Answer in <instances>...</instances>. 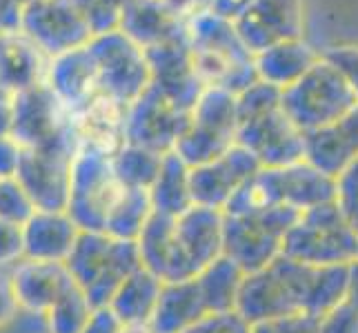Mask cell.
<instances>
[{
	"mask_svg": "<svg viewBox=\"0 0 358 333\" xmlns=\"http://www.w3.org/2000/svg\"><path fill=\"white\" fill-rule=\"evenodd\" d=\"M350 267H307L278 256L267 267L245 274L236 311L250 325L292 313L323 316L345 300Z\"/></svg>",
	"mask_w": 358,
	"mask_h": 333,
	"instance_id": "6da1fadb",
	"label": "cell"
},
{
	"mask_svg": "<svg viewBox=\"0 0 358 333\" xmlns=\"http://www.w3.org/2000/svg\"><path fill=\"white\" fill-rule=\"evenodd\" d=\"M185 40L203 87H218L238 96L258 80L254 56L241 43L234 22L203 11L185 22Z\"/></svg>",
	"mask_w": 358,
	"mask_h": 333,
	"instance_id": "7a4b0ae2",
	"label": "cell"
},
{
	"mask_svg": "<svg viewBox=\"0 0 358 333\" xmlns=\"http://www.w3.org/2000/svg\"><path fill=\"white\" fill-rule=\"evenodd\" d=\"M65 265L73 285L98 309L107 306L120 282L141 267V258L134 240H118L103 231H80Z\"/></svg>",
	"mask_w": 358,
	"mask_h": 333,
	"instance_id": "3957f363",
	"label": "cell"
},
{
	"mask_svg": "<svg viewBox=\"0 0 358 333\" xmlns=\"http://www.w3.org/2000/svg\"><path fill=\"white\" fill-rule=\"evenodd\" d=\"M282 256L307 267H350L358 260V231L334 202L305 209L285 233Z\"/></svg>",
	"mask_w": 358,
	"mask_h": 333,
	"instance_id": "277c9868",
	"label": "cell"
},
{
	"mask_svg": "<svg viewBox=\"0 0 358 333\" xmlns=\"http://www.w3.org/2000/svg\"><path fill=\"white\" fill-rule=\"evenodd\" d=\"M356 103L350 84L325 58H318L299 80L280 91V109L303 133L331 125Z\"/></svg>",
	"mask_w": 358,
	"mask_h": 333,
	"instance_id": "5b68a950",
	"label": "cell"
},
{
	"mask_svg": "<svg viewBox=\"0 0 358 333\" xmlns=\"http://www.w3.org/2000/svg\"><path fill=\"white\" fill-rule=\"evenodd\" d=\"M294 209L267 207L247 216H225L223 256L236 262L243 274L274 262L282 253V240L296 220Z\"/></svg>",
	"mask_w": 358,
	"mask_h": 333,
	"instance_id": "8992f818",
	"label": "cell"
},
{
	"mask_svg": "<svg viewBox=\"0 0 358 333\" xmlns=\"http://www.w3.org/2000/svg\"><path fill=\"white\" fill-rule=\"evenodd\" d=\"M125 184L114 174L112 156L78 147L71 158L69 200L65 212L80 231H103L109 209Z\"/></svg>",
	"mask_w": 358,
	"mask_h": 333,
	"instance_id": "52a82bcc",
	"label": "cell"
},
{
	"mask_svg": "<svg viewBox=\"0 0 358 333\" xmlns=\"http://www.w3.org/2000/svg\"><path fill=\"white\" fill-rule=\"evenodd\" d=\"M87 47L98 69L101 91L114 96L116 101L131 105L152 84L145 49L120 29L94 36Z\"/></svg>",
	"mask_w": 358,
	"mask_h": 333,
	"instance_id": "ba28073f",
	"label": "cell"
},
{
	"mask_svg": "<svg viewBox=\"0 0 358 333\" xmlns=\"http://www.w3.org/2000/svg\"><path fill=\"white\" fill-rule=\"evenodd\" d=\"M76 149V135H67L41 149H22L16 180L36 209H47V212L67 209L71 158Z\"/></svg>",
	"mask_w": 358,
	"mask_h": 333,
	"instance_id": "9c48e42d",
	"label": "cell"
},
{
	"mask_svg": "<svg viewBox=\"0 0 358 333\" xmlns=\"http://www.w3.org/2000/svg\"><path fill=\"white\" fill-rule=\"evenodd\" d=\"M18 29L52 60L94 38L73 0H36L20 9Z\"/></svg>",
	"mask_w": 358,
	"mask_h": 333,
	"instance_id": "30bf717a",
	"label": "cell"
},
{
	"mask_svg": "<svg viewBox=\"0 0 358 333\" xmlns=\"http://www.w3.org/2000/svg\"><path fill=\"white\" fill-rule=\"evenodd\" d=\"M252 180L265 209L287 207L301 214L305 209L334 202V178L318 171L307 160L285 167H261Z\"/></svg>",
	"mask_w": 358,
	"mask_h": 333,
	"instance_id": "8fae6325",
	"label": "cell"
},
{
	"mask_svg": "<svg viewBox=\"0 0 358 333\" xmlns=\"http://www.w3.org/2000/svg\"><path fill=\"white\" fill-rule=\"evenodd\" d=\"M11 138L22 149H41L73 135L71 114L45 82L11 96Z\"/></svg>",
	"mask_w": 358,
	"mask_h": 333,
	"instance_id": "7c38bea8",
	"label": "cell"
},
{
	"mask_svg": "<svg viewBox=\"0 0 358 333\" xmlns=\"http://www.w3.org/2000/svg\"><path fill=\"white\" fill-rule=\"evenodd\" d=\"M236 145L250 151L263 169L299 163L305 156L303 131L278 107L238 120Z\"/></svg>",
	"mask_w": 358,
	"mask_h": 333,
	"instance_id": "4fadbf2b",
	"label": "cell"
},
{
	"mask_svg": "<svg viewBox=\"0 0 358 333\" xmlns=\"http://www.w3.org/2000/svg\"><path fill=\"white\" fill-rule=\"evenodd\" d=\"M189 114L180 111L150 84L127 107L125 116V142L138 145L156 154L174 149L178 135L187 129Z\"/></svg>",
	"mask_w": 358,
	"mask_h": 333,
	"instance_id": "5bb4252c",
	"label": "cell"
},
{
	"mask_svg": "<svg viewBox=\"0 0 358 333\" xmlns=\"http://www.w3.org/2000/svg\"><path fill=\"white\" fill-rule=\"evenodd\" d=\"M234 29L252 56L276 43L305 38V3L303 0H252L245 14L234 22Z\"/></svg>",
	"mask_w": 358,
	"mask_h": 333,
	"instance_id": "9a60e30c",
	"label": "cell"
},
{
	"mask_svg": "<svg viewBox=\"0 0 358 333\" xmlns=\"http://www.w3.org/2000/svg\"><path fill=\"white\" fill-rule=\"evenodd\" d=\"M261 165L256 158L243 149L241 145H231L229 149L212 163L189 167V195L192 205L214 207L223 212L229 195L245 180H250Z\"/></svg>",
	"mask_w": 358,
	"mask_h": 333,
	"instance_id": "2e32d148",
	"label": "cell"
},
{
	"mask_svg": "<svg viewBox=\"0 0 358 333\" xmlns=\"http://www.w3.org/2000/svg\"><path fill=\"white\" fill-rule=\"evenodd\" d=\"M136 246H138L141 267L154 274L160 282L189 280L199 274L176 236L171 216L154 212L141 236L136 238Z\"/></svg>",
	"mask_w": 358,
	"mask_h": 333,
	"instance_id": "e0dca14e",
	"label": "cell"
},
{
	"mask_svg": "<svg viewBox=\"0 0 358 333\" xmlns=\"http://www.w3.org/2000/svg\"><path fill=\"white\" fill-rule=\"evenodd\" d=\"M125 103L114 96L98 91L83 107L71 111V131L78 147L114 156L125 145Z\"/></svg>",
	"mask_w": 358,
	"mask_h": 333,
	"instance_id": "ac0fdd59",
	"label": "cell"
},
{
	"mask_svg": "<svg viewBox=\"0 0 358 333\" xmlns=\"http://www.w3.org/2000/svg\"><path fill=\"white\" fill-rule=\"evenodd\" d=\"M9 278L20 311L31 316H45L60 295L73 285L65 262L34 260V258L18 260L9 269Z\"/></svg>",
	"mask_w": 358,
	"mask_h": 333,
	"instance_id": "d6986e66",
	"label": "cell"
},
{
	"mask_svg": "<svg viewBox=\"0 0 358 333\" xmlns=\"http://www.w3.org/2000/svg\"><path fill=\"white\" fill-rule=\"evenodd\" d=\"M305 156L312 167L334 178L358 156V103L327 127L303 133Z\"/></svg>",
	"mask_w": 358,
	"mask_h": 333,
	"instance_id": "ffe728a7",
	"label": "cell"
},
{
	"mask_svg": "<svg viewBox=\"0 0 358 333\" xmlns=\"http://www.w3.org/2000/svg\"><path fill=\"white\" fill-rule=\"evenodd\" d=\"M45 84L65 105L69 114L94 98L101 91V84H98V69L90 47L73 49V52L49 60Z\"/></svg>",
	"mask_w": 358,
	"mask_h": 333,
	"instance_id": "44dd1931",
	"label": "cell"
},
{
	"mask_svg": "<svg viewBox=\"0 0 358 333\" xmlns=\"http://www.w3.org/2000/svg\"><path fill=\"white\" fill-rule=\"evenodd\" d=\"M174 227L196 271L223 256L225 214L220 209L192 205L182 214L174 216Z\"/></svg>",
	"mask_w": 358,
	"mask_h": 333,
	"instance_id": "7402d4cb",
	"label": "cell"
},
{
	"mask_svg": "<svg viewBox=\"0 0 358 333\" xmlns=\"http://www.w3.org/2000/svg\"><path fill=\"white\" fill-rule=\"evenodd\" d=\"M80 236V229L67 212H36L22 222V244L24 258L34 260L65 262L73 244Z\"/></svg>",
	"mask_w": 358,
	"mask_h": 333,
	"instance_id": "603a6c76",
	"label": "cell"
},
{
	"mask_svg": "<svg viewBox=\"0 0 358 333\" xmlns=\"http://www.w3.org/2000/svg\"><path fill=\"white\" fill-rule=\"evenodd\" d=\"M49 58L20 29L0 34V84L14 96L43 84Z\"/></svg>",
	"mask_w": 358,
	"mask_h": 333,
	"instance_id": "cb8c5ba5",
	"label": "cell"
},
{
	"mask_svg": "<svg viewBox=\"0 0 358 333\" xmlns=\"http://www.w3.org/2000/svg\"><path fill=\"white\" fill-rule=\"evenodd\" d=\"M207 313L196 278L163 282L150 320L152 333H182Z\"/></svg>",
	"mask_w": 358,
	"mask_h": 333,
	"instance_id": "d4e9b609",
	"label": "cell"
},
{
	"mask_svg": "<svg viewBox=\"0 0 358 333\" xmlns=\"http://www.w3.org/2000/svg\"><path fill=\"white\" fill-rule=\"evenodd\" d=\"M118 29L136 45L147 49L182 34L185 22L169 9L165 0H127Z\"/></svg>",
	"mask_w": 358,
	"mask_h": 333,
	"instance_id": "484cf974",
	"label": "cell"
},
{
	"mask_svg": "<svg viewBox=\"0 0 358 333\" xmlns=\"http://www.w3.org/2000/svg\"><path fill=\"white\" fill-rule=\"evenodd\" d=\"M318 58L320 52H316L305 38L276 43L254 54L256 78L282 91L299 80Z\"/></svg>",
	"mask_w": 358,
	"mask_h": 333,
	"instance_id": "4316f807",
	"label": "cell"
},
{
	"mask_svg": "<svg viewBox=\"0 0 358 333\" xmlns=\"http://www.w3.org/2000/svg\"><path fill=\"white\" fill-rule=\"evenodd\" d=\"M160 289L163 282L147 269L138 267L120 282L107 306L122 325H150Z\"/></svg>",
	"mask_w": 358,
	"mask_h": 333,
	"instance_id": "83f0119b",
	"label": "cell"
},
{
	"mask_svg": "<svg viewBox=\"0 0 358 333\" xmlns=\"http://www.w3.org/2000/svg\"><path fill=\"white\" fill-rule=\"evenodd\" d=\"M243 278V269L231 262L227 256H220L214 262L203 267L196 274V282H199L207 313L236 311Z\"/></svg>",
	"mask_w": 358,
	"mask_h": 333,
	"instance_id": "f1b7e54d",
	"label": "cell"
},
{
	"mask_svg": "<svg viewBox=\"0 0 358 333\" xmlns=\"http://www.w3.org/2000/svg\"><path fill=\"white\" fill-rule=\"evenodd\" d=\"M150 200L156 214L178 216L192 207L189 195V167L174 154L167 151L160 163V171L150 187Z\"/></svg>",
	"mask_w": 358,
	"mask_h": 333,
	"instance_id": "f546056e",
	"label": "cell"
},
{
	"mask_svg": "<svg viewBox=\"0 0 358 333\" xmlns=\"http://www.w3.org/2000/svg\"><path fill=\"white\" fill-rule=\"evenodd\" d=\"M189 122L194 127L218 135V138L236 142V129H238L236 96L218 87H205L189 111Z\"/></svg>",
	"mask_w": 358,
	"mask_h": 333,
	"instance_id": "4dcf8cb0",
	"label": "cell"
},
{
	"mask_svg": "<svg viewBox=\"0 0 358 333\" xmlns=\"http://www.w3.org/2000/svg\"><path fill=\"white\" fill-rule=\"evenodd\" d=\"M154 207L150 200V189L122 187L118 200L109 209L103 233L118 240H134L141 236L147 220L152 218Z\"/></svg>",
	"mask_w": 358,
	"mask_h": 333,
	"instance_id": "1f68e13d",
	"label": "cell"
},
{
	"mask_svg": "<svg viewBox=\"0 0 358 333\" xmlns=\"http://www.w3.org/2000/svg\"><path fill=\"white\" fill-rule=\"evenodd\" d=\"M163 156L165 154H156L145 147L125 142L112 156V167L120 184L134 189H150L160 171Z\"/></svg>",
	"mask_w": 358,
	"mask_h": 333,
	"instance_id": "d6a6232c",
	"label": "cell"
},
{
	"mask_svg": "<svg viewBox=\"0 0 358 333\" xmlns=\"http://www.w3.org/2000/svg\"><path fill=\"white\" fill-rule=\"evenodd\" d=\"M92 311L94 306L90 304L87 295L76 285H71L43 316L47 323V333H80Z\"/></svg>",
	"mask_w": 358,
	"mask_h": 333,
	"instance_id": "836d02e7",
	"label": "cell"
},
{
	"mask_svg": "<svg viewBox=\"0 0 358 333\" xmlns=\"http://www.w3.org/2000/svg\"><path fill=\"white\" fill-rule=\"evenodd\" d=\"M87 22L92 36H103L120 27L127 0H73Z\"/></svg>",
	"mask_w": 358,
	"mask_h": 333,
	"instance_id": "e575fe53",
	"label": "cell"
},
{
	"mask_svg": "<svg viewBox=\"0 0 358 333\" xmlns=\"http://www.w3.org/2000/svg\"><path fill=\"white\" fill-rule=\"evenodd\" d=\"M334 205L350 227L358 231V156L334 176Z\"/></svg>",
	"mask_w": 358,
	"mask_h": 333,
	"instance_id": "d590c367",
	"label": "cell"
},
{
	"mask_svg": "<svg viewBox=\"0 0 358 333\" xmlns=\"http://www.w3.org/2000/svg\"><path fill=\"white\" fill-rule=\"evenodd\" d=\"M34 212V202L29 200V195L24 193L16 178L0 180V218L22 225Z\"/></svg>",
	"mask_w": 358,
	"mask_h": 333,
	"instance_id": "8d00e7d4",
	"label": "cell"
},
{
	"mask_svg": "<svg viewBox=\"0 0 358 333\" xmlns=\"http://www.w3.org/2000/svg\"><path fill=\"white\" fill-rule=\"evenodd\" d=\"M320 58H325L331 67L343 76V80L350 84L358 101V45H334L320 52Z\"/></svg>",
	"mask_w": 358,
	"mask_h": 333,
	"instance_id": "74e56055",
	"label": "cell"
},
{
	"mask_svg": "<svg viewBox=\"0 0 358 333\" xmlns=\"http://www.w3.org/2000/svg\"><path fill=\"white\" fill-rule=\"evenodd\" d=\"M182 333H252V325L238 311L205 313Z\"/></svg>",
	"mask_w": 358,
	"mask_h": 333,
	"instance_id": "f35d334b",
	"label": "cell"
},
{
	"mask_svg": "<svg viewBox=\"0 0 358 333\" xmlns=\"http://www.w3.org/2000/svg\"><path fill=\"white\" fill-rule=\"evenodd\" d=\"M318 333H358V309L348 300H341L318 316Z\"/></svg>",
	"mask_w": 358,
	"mask_h": 333,
	"instance_id": "ab89813d",
	"label": "cell"
},
{
	"mask_svg": "<svg viewBox=\"0 0 358 333\" xmlns=\"http://www.w3.org/2000/svg\"><path fill=\"white\" fill-rule=\"evenodd\" d=\"M252 333H318V318L310 313H292L252 325Z\"/></svg>",
	"mask_w": 358,
	"mask_h": 333,
	"instance_id": "60d3db41",
	"label": "cell"
},
{
	"mask_svg": "<svg viewBox=\"0 0 358 333\" xmlns=\"http://www.w3.org/2000/svg\"><path fill=\"white\" fill-rule=\"evenodd\" d=\"M22 258H24L22 225L0 218V269L9 271Z\"/></svg>",
	"mask_w": 358,
	"mask_h": 333,
	"instance_id": "b9f144b4",
	"label": "cell"
},
{
	"mask_svg": "<svg viewBox=\"0 0 358 333\" xmlns=\"http://www.w3.org/2000/svg\"><path fill=\"white\" fill-rule=\"evenodd\" d=\"M18 313H20V306L16 300L14 287H11L9 271L0 269V329H5L7 325L14 323Z\"/></svg>",
	"mask_w": 358,
	"mask_h": 333,
	"instance_id": "7bdbcfd3",
	"label": "cell"
},
{
	"mask_svg": "<svg viewBox=\"0 0 358 333\" xmlns=\"http://www.w3.org/2000/svg\"><path fill=\"white\" fill-rule=\"evenodd\" d=\"M20 158H22V147L11 135L0 138V180L16 178Z\"/></svg>",
	"mask_w": 358,
	"mask_h": 333,
	"instance_id": "ee69618b",
	"label": "cell"
},
{
	"mask_svg": "<svg viewBox=\"0 0 358 333\" xmlns=\"http://www.w3.org/2000/svg\"><path fill=\"white\" fill-rule=\"evenodd\" d=\"M80 333H122V323L109 306H98L92 311L87 325L83 327Z\"/></svg>",
	"mask_w": 358,
	"mask_h": 333,
	"instance_id": "f6af8a7d",
	"label": "cell"
},
{
	"mask_svg": "<svg viewBox=\"0 0 358 333\" xmlns=\"http://www.w3.org/2000/svg\"><path fill=\"white\" fill-rule=\"evenodd\" d=\"M250 5H252V0H212V3H209V11L229 22H236Z\"/></svg>",
	"mask_w": 358,
	"mask_h": 333,
	"instance_id": "bcb514c9",
	"label": "cell"
},
{
	"mask_svg": "<svg viewBox=\"0 0 358 333\" xmlns=\"http://www.w3.org/2000/svg\"><path fill=\"white\" fill-rule=\"evenodd\" d=\"M345 300L358 309V260L352 262L348 269V293H345Z\"/></svg>",
	"mask_w": 358,
	"mask_h": 333,
	"instance_id": "7dc6e473",
	"label": "cell"
},
{
	"mask_svg": "<svg viewBox=\"0 0 358 333\" xmlns=\"http://www.w3.org/2000/svg\"><path fill=\"white\" fill-rule=\"evenodd\" d=\"M11 125H14V118H11V98L7 103H0V138L11 135Z\"/></svg>",
	"mask_w": 358,
	"mask_h": 333,
	"instance_id": "c3c4849f",
	"label": "cell"
},
{
	"mask_svg": "<svg viewBox=\"0 0 358 333\" xmlns=\"http://www.w3.org/2000/svg\"><path fill=\"white\" fill-rule=\"evenodd\" d=\"M122 333H152L150 325H122Z\"/></svg>",
	"mask_w": 358,
	"mask_h": 333,
	"instance_id": "681fc988",
	"label": "cell"
},
{
	"mask_svg": "<svg viewBox=\"0 0 358 333\" xmlns=\"http://www.w3.org/2000/svg\"><path fill=\"white\" fill-rule=\"evenodd\" d=\"M9 98H11V94L3 87V84H0V103H7Z\"/></svg>",
	"mask_w": 358,
	"mask_h": 333,
	"instance_id": "f907efd6",
	"label": "cell"
},
{
	"mask_svg": "<svg viewBox=\"0 0 358 333\" xmlns=\"http://www.w3.org/2000/svg\"><path fill=\"white\" fill-rule=\"evenodd\" d=\"M31 3H36V0H14V5H16L18 9H24V7L31 5Z\"/></svg>",
	"mask_w": 358,
	"mask_h": 333,
	"instance_id": "816d5d0a",
	"label": "cell"
}]
</instances>
